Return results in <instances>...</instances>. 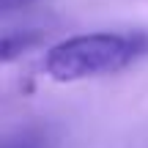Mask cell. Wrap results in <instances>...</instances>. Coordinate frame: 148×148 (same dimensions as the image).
<instances>
[{
    "label": "cell",
    "mask_w": 148,
    "mask_h": 148,
    "mask_svg": "<svg viewBox=\"0 0 148 148\" xmlns=\"http://www.w3.org/2000/svg\"><path fill=\"white\" fill-rule=\"evenodd\" d=\"M148 52L145 33H82L52 44L44 52V71L55 82L115 74Z\"/></svg>",
    "instance_id": "1"
},
{
    "label": "cell",
    "mask_w": 148,
    "mask_h": 148,
    "mask_svg": "<svg viewBox=\"0 0 148 148\" xmlns=\"http://www.w3.org/2000/svg\"><path fill=\"white\" fill-rule=\"evenodd\" d=\"M5 148H47V137H44V132H38V129H27L19 137L8 140Z\"/></svg>",
    "instance_id": "2"
},
{
    "label": "cell",
    "mask_w": 148,
    "mask_h": 148,
    "mask_svg": "<svg viewBox=\"0 0 148 148\" xmlns=\"http://www.w3.org/2000/svg\"><path fill=\"white\" fill-rule=\"evenodd\" d=\"M14 3H25V0H3V8H11Z\"/></svg>",
    "instance_id": "3"
}]
</instances>
